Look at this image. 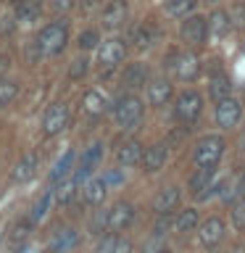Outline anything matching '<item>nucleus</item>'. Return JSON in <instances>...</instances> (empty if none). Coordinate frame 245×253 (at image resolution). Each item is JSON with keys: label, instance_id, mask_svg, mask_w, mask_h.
<instances>
[{"label": "nucleus", "instance_id": "nucleus-11", "mask_svg": "<svg viewBox=\"0 0 245 253\" xmlns=\"http://www.w3.org/2000/svg\"><path fill=\"white\" fill-rule=\"evenodd\" d=\"M126 13H129L126 0H111V3L106 5V11H103V27H108V29L122 27V24L126 21Z\"/></svg>", "mask_w": 245, "mask_h": 253}, {"label": "nucleus", "instance_id": "nucleus-41", "mask_svg": "<svg viewBox=\"0 0 245 253\" xmlns=\"http://www.w3.org/2000/svg\"><path fill=\"white\" fill-rule=\"evenodd\" d=\"M126 251H129V243L119 240V243H116V253H126Z\"/></svg>", "mask_w": 245, "mask_h": 253}, {"label": "nucleus", "instance_id": "nucleus-34", "mask_svg": "<svg viewBox=\"0 0 245 253\" xmlns=\"http://www.w3.org/2000/svg\"><path fill=\"white\" fill-rule=\"evenodd\" d=\"M16 92H19V84L11 82V79H0V108L8 106L16 98Z\"/></svg>", "mask_w": 245, "mask_h": 253}, {"label": "nucleus", "instance_id": "nucleus-3", "mask_svg": "<svg viewBox=\"0 0 245 253\" xmlns=\"http://www.w3.org/2000/svg\"><path fill=\"white\" fill-rule=\"evenodd\" d=\"M114 116H116V124L122 129H129L140 122L142 116V100L137 95H124V98L116 100V108H114Z\"/></svg>", "mask_w": 245, "mask_h": 253}, {"label": "nucleus", "instance_id": "nucleus-44", "mask_svg": "<svg viewBox=\"0 0 245 253\" xmlns=\"http://www.w3.org/2000/svg\"><path fill=\"white\" fill-rule=\"evenodd\" d=\"M11 3H13V5H19V3H24V0H11Z\"/></svg>", "mask_w": 245, "mask_h": 253}, {"label": "nucleus", "instance_id": "nucleus-2", "mask_svg": "<svg viewBox=\"0 0 245 253\" xmlns=\"http://www.w3.org/2000/svg\"><path fill=\"white\" fill-rule=\"evenodd\" d=\"M224 140L219 134H205L203 140H198V145L193 150V161L195 166H216L224 156Z\"/></svg>", "mask_w": 245, "mask_h": 253}, {"label": "nucleus", "instance_id": "nucleus-43", "mask_svg": "<svg viewBox=\"0 0 245 253\" xmlns=\"http://www.w3.org/2000/svg\"><path fill=\"white\" fill-rule=\"evenodd\" d=\"M240 193L245 195V174H243V179H240Z\"/></svg>", "mask_w": 245, "mask_h": 253}, {"label": "nucleus", "instance_id": "nucleus-5", "mask_svg": "<svg viewBox=\"0 0 245 253\" xmlns=\"http://www.w3.org/2000/svg\"><path fill=\"white\" fill-rule=\"evenodd\" d=\"M208 37V21L203 16H190V19L182 21V40L187 45H201Z\"/></svg>", "mask_w": 245, "mask_h": 253}, {"label": "nucleus", "instance_id": "nucleus-45", "mask_svg": "<svg viewBox=\"0 0 245 253\" xmlns=\"http://www.w3.org/2000/svg\"><path fill=\"white\" fill-rule=\"evenodd\" d=\"M205 3H219V0H205Z\"/></svg>", "mask_w": 245, "mask_h": 253}, {"label": "nucleus", "instance_id": "nucleus-6", "mask_svg": "<svg viewBox=\"0 0 245 253\" xmlns=\"http://www.w3.org/2000/svg\"><path fill=\"white\" fill-rule=\"evenodd\" d=\"M66 124H69V106L66 103H53V106L45 111V119H42L45 134H58Z\"/></svg>", "mask_w": 245, "mask_h": 253}, {"label": "nucleus", "instance_id": "nucleus-46", "mask_svg": "<svg viewBox=\"0 0 245 253\" xmlns=\"http://www.w3.org/2000/svg\"><path fill=\"white\" fill-rule=\"evenodd\" d=\"M19 253H29V251H27V248H21V251H19Z\"/></svg>", "mask_w": 245, "mask_h": 253}, {"label": "nucleus", "instance_id": "nucleus-24", "mask_svg": "<svg viewBox=\"0 0 245 253\" xmlns=\"http://www.w3.org/2000/svg\"><path fill=\"white\" fill-rule=\"evenodd\" d=\"M53 201H55V190H45V193L37 198V203L32 206L29 219L35 221V224H37V221H42V219H45V213L50 211V203H53Z\"/></svg>", "mask_w": 245, "mask_h": 253}, {"label": "nucleus", "instance_id": "nucleus-12", "mask_svg": "<svg viewBox=\"0 0 245 253\" xmlns=\"http://www.w3.org/2000/svg\"><path fill=\"white\" fill-rule=\"evenodd\" d=\"M77 240H79L77 229L74 227H63V229L55 232V237L50 240V245H47V251L50 253H66V251H71L77 245Z\"/></svg>", "mask_w": 245, "mask_h": 253}, {"label": "nucleus", "instance_id": "nucleus-4", "mask_svg": "<svg viewBox=\"0 0 245 253\" xmlns=\"http://www.w3.org/2000/svg\"><path fill=\"white\" fill-rule=\"evenodd\" d=\"M177 116L182 119L185 124H193L198 116H201V111H203V98H201V92H195V90H185L177 98Z\"/></svg>", "mask_w": 245, "mask_h": 253}, {"label": "nucleus", "instance_id": "nucleus-32", "mask_svg": "<svg viewBox=\"0 0 245 253\" xmlns=\"http://www.w3.org/2000/svg\"><path fill=\"white\" fill-rule=\"evenodd\" d=\"M195 8V0H166V11L169 16H185Z\"/></svg>", "mask_w": 245, "mask_h": 253}, {"label": "nucleus", "instance_id": "nucleus-33", "mask_svg": "<svg viewBox=\"0 0 245 253\" xmlns=\"http://www.w3.org/2000/svg\"><path fill=\"white\" fill-rule=\"evenodd\" d=\"M211 98L213 100H224V98H229V79L227 77H221V79H216L213 77L211 79Z\"/></svg>", "mask_w": 245, "mask_h": 253}, {"label": "nucleus", "instance_id": "nucleus-23", "mask_svg": "<svg viewBox=\"0 0 245 253\" xmlns=\"http://www.w3.org/2000/svg\"><path fill=\"white\" fill-rule=\"evenodd\" d=\"M106 179H87L84 182V203L87 206H100L106 198Z\"/></svg>", "mask_w": 245, "mask_h": 253}, {"label": "nucleus", "instance_id": "nucleus-28", "mask_svg": "<svg viewBox=\"0 0 245 253\" xmlns=\"http://www.w3.org/2000/svg\"><path fill=\"white\" fill-rule=\"evenodd\" d=\"M106 229H108V209H98L90 219V235L100 237Z\"/></svg>", "mask_w": 245, "mask_h": 253}, {"label": "nucleus", "instance_id": "nucleus-40", "mask_svg": "<svg viewBox=\"0 0 245 253\" xmlns=\"http://www.w3.org/2000/svg\"><path fill=\"white\" fill-rule=\"evenodd\" d=\"M103 3V0H82V5H84V11H95Z\"/></svg>", "mask_w": 245, "mask_h": 253}, {"label": "nucleus", "instance_id": "nucleus-36", "mask_svg": "<svg viewBox=\"0 0 245 253\" xmlns=\"http://www.w3.org/2000/svg\"><path fill=\"white\" fill-rule=\"evenodd\" d=\"M79 47H82V50H92L95 45L100 42V35H98V29H84L82 35H79Z\"/></svg>", "mask_w": 245, "mask_h": 253}, {"label": "nucleus", "instance_id": "nucleus-39", "mask_svg": "<svg viewBox=\"0 0 245 253\" xmlns=\"http://www.w3.org/2000/svg\"><path fill=\"white\" fill-rule=\"evenodd\" d=\"M50 5L55 8V11H61V13H66L74 8V0H50Z\"/></svg>", "mask_w": 245, "mask_h": 253}, {"label": "nucleus", "instance_id": "nucleus-18", "mask_svg": "<svg viewBox=\"0 0 245 253\" xmlns=\"http://www.w3.org/2000/svg\"><path fill=\"white\" fill-rule=\"evenodd\" d=\"M179 198H182L179 187H174V185L163 187L161 193H158V198H156V211H158V213H171L174 209H177Z\"/></svg>", "mask_w": 245, "mask_h": 253}, {"label": "nucleus", "instance_id": "nucleus-31", "mask_svg": "<svg viewBox=\"0 0 245 253\" xmlns=\"http://www.w3.org/2000/svg\"><path fill=\"white\" fill-rule=\"evenodd\" d=\"M198 227V211L195 209H185L177 219V232H190Z\"/></svg>", "mask_w": 245, "mask_h": 253}, {"label": "nucleus", "instance_id": "nucleus-7", "mask_svg": "<svg viewBox=\"0 0 245 253\" xmlns=\"http://www.w3.org/2000/svg\"><path fill=\"white\" fill-rule=\"evenodd\" d=\"M126 55V45L122 40L111 37L106 42H100V50H98V63L100 66H116V63H122Z\"/></svg>", "mask_w": 245, "mask_h": 253}, {"label": "nucleus", "instance_id": "nucleus-21", "mask_svg": "<svg viewBox=\"0 0 245 253\" xmlns=\"http://www.w3.org/2000/svg\"><path fill=\"white\" fill-rule=\"evenodd\" d=\"M106 95H103L100 90H87L84 92V98H82V108H84V114L87 116H100L103 111H106Z\"/></svg>", "mask_w": 245, "mask_h": 253}, {"label": "nucleus", "instance_id": "nucleus-13", "mask_svg": "<svg viewBox=\"0 0 245 253\" xmlns=\"http://www.w3.org/2000/svg\"><path fill=\"white\" fill-rule=\"evenodd\" d=\"M142 156H145V150H142V145L137 140H126L116 153L122 166H137V164H142Z\"/></svg>", "mask_w": 245, "mask_h": 253}, {"label": "nucleus", "instance_id": "nucleus-1", "mask_svg": "<svg viewBox=\"0 0 245 253\" xmlns=\"http://www.w3.org/2000/svg\"><path fill=\"white\" fill-rule=\"evenodd\" d=\"M66 42H69V27L63 21L47 24V27H42L37 35V45H40V50H42V55L61 53L63 47H66Z\"/></svg>", "mask_w": 245, "mask_h": 253}, {"label": "nucleus", "instance_id": "nucleus-38", "mask_svg": "<svg viewBox=\"0 0 245 253\" xmlns=\"http://www.w3.org/2000/svg\"><path fill=\"white\" fill-rule=\"evenodd\" d=\"M32 224H35V221H32V219H27V221H21V224H16V229H13V240H16V243H21L24 237L29 235V229H32Z\"/></svg>", "mask_w": 245, "mask_h": 253}, {"label": "nucleus", "instance_id": "nucleus-27", "mask_svg": "<svg viewBox=\"0 0 245 253\" xmlns=\"http://www.w3.org/2000/svg\"><path fill=\"white\" fill-rule=\"evenodd\" d=\"M77 185H79L77 179L61 182V187L55 190V203H58V206H69L71 201H74V195H77Z\"/></svg>", "mask_w": 245, "mask_h": 253}, {"label": "nucleus", "instance_id": "nucleus-19", "mask_svg": "<svg viewBox=\"0 0 245 253\" xmlns=\"http://www.w3.org/2000/svg\"><path fill=\"white\" fill-rule=\"evenodd\" d=\"M129 40L134 42V47H140V50H145V47L153 45V40H156V29L150 27V24H134V27L129 29Z\"/></svg>", "mask_w": 245, "mask_h": 253}, {"label": "nucleus", "instance_id": "nucleus-8", "mask_svg": "<svg viewBox=\"0 0 245 253\" xmlns=\"http://www.w3.org/2000/svg\"><path fill=\"white\" fill-rule=\"evenodd\" d=\"M132 219H134V206L132 203H116L114 209H108V229L111 232H122V229H126L132 224Z\"/></svg>", "mask_w": 245, "mask_h": 253}, {"label": "nucleus", "instance_id": "nucleus-9", "mask_svg": "<svg viewBox=\"0 0 245 253\" xmlns=\"http://www.w3.org/2000/svg\"><path fill=\"white\" fill-rule=\"evenodd\" d=\"M240 116H243L240 100L224 98V100L216 103V122H219V126H235L237 122H240Z\"/></svg>", "mask_w": 245, "mask_h": 253}, {"label": "nucleus", "instance_id": "nucleus-25", "mask_svg": "<svg viewBox=\"0 0 245 253\" xmlns=\"http://www.w3.org/2000/svg\"><path fill=\"white\" fill-rule=\"evenodd\" d=\"M213 179V166H198V171L190 177V190L198 195L203 190H208V182Z\"/></svg>", "mask_w": 245, "mask_h": 253}, {"label": "nucleus", "instance_id": "nucleus-20", "mask_svg": "<svg viewBox=\"0 0 245 253\" xmlns=\"http://www.w3.org/2000/svg\"><path fill=\"white\" fill-rule=\"evenodd\" d=\"M35 169H37V156L35 153H24L19 158V164L13 166V171H11V177L16 182H27L35 177Z\"/></svg>", "mask_w": 245, "mask_h": 253}, {"label": "nucleus", "instance_id": "nucleus-29", "mask_svg": "<svg viewBox=\"0 0 245 253\" xmlns=\"http://www.w3.org/2000/svg\"><path fill=\"white\" fill-rule=\"evenodd\" d=\"M208 24H211V32H213L216 37L227 35V29H229V16H227V11H213Z\"/></svg>", "mask_w": 245, "mask_h": 253}, {"label": "nucleus", "instance_id": "nucleus-26", "mask_svg": "<svg viewBox=\"0 0 245 253\" xmlns=\"http://www.w3.org/2000/svg\"><path fill=\"white\" fill-rule=\"evenodd\" d=\"M40 13H42L40 0H24V3L16 5V16H19V21H35Z\"/></svg>", "mask_w": 245, "mask_h": 253}, {"label": "nucleus", "instance_id": "nucleus-37", "mask_svg": "<svg viewBox=\"0 0 245 253\" xmlns=\"http://www.w3.org/2000/svg\"><path fill=\"white\" fill-rule=\"evenodd\" d=\"M87 69H90L87 58H79V61H74V66L69 69V77H71V79H79V77H84V74H87Z\"/></svg>", "mask_w": 245, "mask_h": 253}, {"label": "nucleus", "instance_id": "nucleus-17", "mask_svg": "<svg viewBox=\"0 0 245 253\" xmlns=\"http://www.w3.org/2000/svg\"><path fill=\"white\" fill-rule=\"evenodd\" d=\"M163 164H166V145H150L145 148V156H142V169L145 171H158V169H163Z\"/></svg>", "mask_w": 245, "mask_h": 253}, {"label": "nucleus", "instance_id": "nucleus-14", "mask_svg": "<svg viewBox=\"0 0 245 253\" xmlns=\"http://www.w3.org/2000/svg\"><path fill=\"white\" fill-rule=\"evenodd\" d=\"M198 71H201V61H198L195 53H179L177 55V77L179 79H195Z\"/></svg>", "mask_w": 245, "mask_h": 253}, {"label": "nucleus", "instance_id": "nucleus-16", "mask_svg": "<svg viewBox=\"0 0 245 253\" xmlns=\"http://www.w3.org/2000/svg\"><path fill=\"white\" fill-rule=\"evenodd\" d=\"M100 156H103V145H100V142H95L92 148H87V150H84V156H82V161H79V169H77V174H74V179H77V182H82L87 174H90L92 166L100 161Z\"/></svg>", "mask_w": 245, "mask_h": 253}, {"label": "nucleus", "instance_id": "nucleus-42", "mask_svg": "<svg viewBox=\"0 0 245 253\" xmlns=\"http://www.w3.org/2000/svg\"><path fill=\"white\" fill-rule=\"evenodd\" d=\"M119 179H122V177H119L116 171H108V174H106V182H119Z\"/></svg>", "mask_w": 245, "mask_h": 253}, {"label": "nucleus", "instance_id": "nucleus-22", "mask_svg": "<svg viewBox=\"0 0 245 253\" xmlns=\"http://www.w3.org/2000/svg\"><path fill=\"white\" fill-rule=\"evenodd\" d=\"M171 98V84L166 79H156L153 84H148V100L150 106H166Z\"/></svg>", "mask_w": 245, "mask_h": 253}, {"label": "nucleus", "instance_id": "nucleus-30", "mask_svg": "<svg viewBox=\"0 0 245 253\" xmlns=\"http://www.w3.org/2000/svg\"><path fill=\"white\" fill-rule=\"evenodd\" d=\"M71 164H74V150H66V153H63L61 158H58V164L53 166V174H50V179L53 182H58L63 174H66L69 169H71Z\"/></svg>", "mask_w": 245, "mask_h": 253}, {"label": "nucleus", "instance_id": "nucleus-15", "mask_svg": "<svg viewBox=\"0 0 245 253\" xmlns=\"http://www.w3.org/2000/svg\"><path fill=\"white\" fill-rule=\"evenodd\" d=\"M122 82H124V87H132V90L142 87L148 82V66H145V63H140V61L129 63L126 71H124V77H122Z\"/></svg>", "mask_w": 245, "mask_h": 253}, {"label": "nucleus", "instance_id": "nucleus-35", "mask_svg": "<svg viewBox=\"0 0 245 253\" xmlns=\"http://www.w3.org/2000/svg\"><path fill=\"white\" fill-rule=\"evenodd\" d=\"M232 224L235 229H245V195L232 203Z\"/></svg>", "mask_w": 245, "mask_h": 253}, {"label": "nucleus", "instance_id": "nucleus-10", "mask_svg": "<svg viewBox=\"0 0 245 253\" xmlns=\"http://www.w3.org/2000/svg\"><path fill=\"white\" fill-rule=\"evenodd\" d=\"M221 237H224V221L221 219H205L203 224H201V229H198V240H201L205 248H211V245H216Z\"/></svg>", "mask_w": 245, "mask_h": 253}]
</instances>
